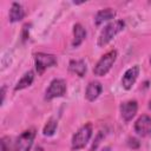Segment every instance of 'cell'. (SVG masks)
Here are the masks:
<instances>
[{
	"mask_svg": "<svg viewBox=\"0 0 151 151\" xmlns=\"http://www.w3.org/2000/svg\"><path fill=\"white\" fill-rule=\"evenodd\" d=\"M125 27V22L123 20H114L110 24H107L100 32L98 38V46L103 47L107 45L119 32H122Z\"/></svg>",
	"mask_w": 151,
	"mask_h": 151,
	"instance_id": "obj_1",
	"label": "cell"
},
{
	"mask_svg": "<svg viewBox=\"0 0 151 151\" xmlns=\"http://www.w3.org/2000/svg\"><path fill=\"white\" fill-rule=\"evenodd\" d=\"M117 59V51L116 50H111L107 53H105L94 65L93 67V73L98 77H104L107 74V72L111 70V67L113 66L114 61Z\"/></svg>",
	"mask_w": 151,
	"mask_h": 151,
	"instance_id": "obj_2",
	"label": "cell"
},
{
	"mask_svg": "<svg viewBox=\"0 0 151 151\" xmlns=\"http://www.w3.org/2000/svg\"><path fill=\"white\" fill-rule=\"evenodd\" d=\"M91 136H92V125L90 123H87V124L83 125L73 134L72 140H71V149L77 151V150L85 147V145L88 143Z\"/></svg>",
	"mask_w": 151,
	"mask_h": 151,
	"instance_id": "obj_3",
	"label": "cell"
},
{
	"mask_svg": "<svg viewBox=\"0 0 151 151\" xmlns=\"http://www.w3.org/2000/svg\"><path fill=\"white\" fill-rule=\"evenodd\" d=\"M35 138V130L28 129L24 131L14 142L12 151H29Z\"/></svg>",
	"mask_w": 151,
	"mask_h": 151,
	"instance_id": "obj_4",
	"label": "cell"
},
{
	"mask_svg": "<svg viewBox=\"0 0 151 151\" xmlns=\"http://www.w3.org/2000/svg\"><path fill=\"white\" fill-rule=\"evenodd\" d=\"M34 63H35V70L38 74H42L47 68L57 65V58L53 54L40 52L34 54Z\"/></svg>",
	"mask_w": 151,
	"mask_h": 151,
	"instance_id": "obj_5",
	"label": "cell"
},
{
	"mask_svg": "<svg viewBox=\"0 0 151 151\" xmlns=\"http://www.w3.org/2000/svg\"><path fill=\"white\" fill-rule=\"evenodd\" d=\"M66 92V83L64 79H53L50 83V86L47 87L45 92V99L52 100L54 98L63 97Z\"/></svg>",
	"mask_w": 151,
	"mask_h": 151,
	"instance_id": "obj_6",
	"label": "cell"
},
{
	"mask_svg": "<svg viewBox=\"0 0 151 151\" xmlns=\"http://www.w3.org/2000/svg\"><path fill=\"white\" fill-rule=\"evenodd\" d=\"M134 131L142 137L151 136V117L143 114L134 123Z\"/></svg>",
	"mask_w": 151,
	"mask_h": 151,
	"instance_id": "obj_7",
	"label": "cell"
},
{
	"mask_svg": "<svg viewBox=\"0 0 151 151\" xmlns=\"http://www.w3.org/2000/svg\"><path fill=\"white\" fill-rule=\"evenodd\" d=\"M139 76V66L138 65H134L130 68H127L122 78V85L125 90H130L132 88L133 84L136 83L137 78Z\"/></svg>",
	"mask_w": 151,
	"mask_h": 151,
	"instance_id": "obj_8",
	"label": "cell"
},
{
	"mask_svg": "<svg viewBox=\"0 0 151 151\" xmlns=\"http://www.w3.org/2000/svg\"><path fill=\"white\" fill-rule=\"evenodd\" d=\"M138 104L136 100H129L125 103H122L120 105V114L125 122H130L137 113Z\"/></svg>",
	"mask_w": 151,
	"mask_h": 151,
	"instance_id": "obj_9",
	"label": "cell"
},
{
	"mask_svg": "<svg viewBox=\"0 0 151 151\" xmlns=\"http://www.w3.org/2000/svg\"><path fill=\"white\" fill-rule=\"evenodd\" d=\"M101 91H103V86L99 81H97V80L90 81L86 87V91H85V97L88 101H93L99 97Z\"/></svg>",
	"mask_w": 151,
	"mask_h": 151,
	"instance_id": "obj_10",
	"label": "cell"
},
{
	"mask_svg": "<svg viewBox=\"0 0 151 151\" xmlns=\"http://www.w3.org/2000/svg\"><path fill=\"white\" fill-rule=\"evenodd\" d=\"M68 70L78 77H84L87 71V66L84 60H71L68 64Z\"/></svg>",
	"mask_w": 151,
	"mask_h": 151,
	"instance_id": "obj_11",
	"label": "cell"
},
{
	"mask_svg": "<svg viewBox=\"0 0 151 151\" xmlns=\"http://www.w3.org/2000/svg\"><path fill=\"white\" fill-rule=\"evenodd\" d=\"M25 17V11L22 8V6L18 2H13L12 7L9 9V21L11 22H17L22 20Z\"/></svg>",
	"mask_w": 151,
	"mask_h": 151,
	"instance_id": "obj_12",
	"label": "cell"
},
{
	"mask_svg": "<svg viewBox=\"0 0 151 151\" xmlns=\"http://www.w3.org/2000/svg\"><path fill=\"white\" fill-rule=\"evenodd\" d=\"M86 38V31L85 28L80 25V24H76L73 27V41H72V46L73 47H78Z\"/></svg>",
	"mask_w": 151,
	"mask_h": 151,
	"instance_id": "obj_13",
	"label": "cell"
},
{
	"mask_svg": "<svg viewBox=\"0 0 151 151\" xmlns=\"http://www.w3.org/2000/svg\"><path fill=\"white\" fill-rule=\"evenodd\" d=\"M114 17H116V11H113L112 8H104V9H100L96 14L94 22H96V25H100L105 21H109V20L113 19Z\"/></svg>",
	"mask_w": 151,
	"mask_h": 151,
	"instance_id": "obj_14",
	"label": "cell"
},
{
	"mask_svg": "<svg viewBox=\"0 0 151 151\" xmlns=\"http://www.w3.org/2000/svg\"><path fill=\"white\" fill-rule=\"evenodd\" d=\"M33 80H34V73H33V71L26 72V73L19 79V81L17 83V85H15V87H14V91H20V90H24V88L28 87V86L33 83Z\"/></svg>",
	"mask_w": 151,
	"mask_h": 151,
	"instance_id": "obj_15",
	"label": "cell"
},
{
	"mask_svg": "<svg viewBox=\"0 0 151 151\" xmlns=\"http://www.w3.org/2000/svg\"><path fill=\"white\" fill-rule=\"evenodd\" d=\"M57 126H58V122H57L55 119L51 118V119L46 123V125L44 126V130H42L44 136H47V137L53 136L54 132H55V130H57Z\"/></svg>",
	"mask_w": 151,
	"mask_h": 151,
	"instance_id": "obj_16",
	"label": "cell"
},
{
	"mask_svg": "<svg viewBox=\"0 0 151 151\" xmlns=\"http://www.w3.org/2000/svg\"><path fill=\"white\" fill-rule=\"evenodd\" d=\"M9 140L8 137H2L1 138V151H8L9 146H7V142Z\"/></svg>",
	"mask_w": 151,
	"mask_h": 151,
	"instance_id": "obj_17",
	"label": "cell"
},
{
	"mask_svg": "<svg viewBox=\"0 0 151 151\" xmlns=\"http://www.w3.org/2000/svg\"><path fill=\"white\" fill-rule=\"evenodd\" d=\"M100 151H111V149H110L109 146H106V147H103Z\"/></svg>",
	"mask_w": 151,
	"mask_h": 151,
	"instance_id": "obj_18",
	"label": "cell"
},
{
	"mask_svg": "<svg viewBox=\"0 0 151 151\" xmlns=\"http://www.w3.org/2000/svg\"><path fill=\"white\" fill-rule=\"evenodd\" d=\"M34 151H44V149H42V147H40V146H37Z\"/></svg>",
	"mask_w": 151,
	"mask_h": 151,
	"instance_id": "obj_19",
	"label": "cell"
},
{
	"mask_svg": "<svg viewBox=\"0 0 151 151\" xmlns=\"http://www.w3.org/2000/svg\"><path fill=\"white\" fill-rule=\"evenodd\" d=\"M150 64H151V57H150Z\"/></svg>",
	"mask_w": 151,
	"mask_h": 151,
	"instance_id": "obj_20",
	"label": "cell"
}]
</instances>
